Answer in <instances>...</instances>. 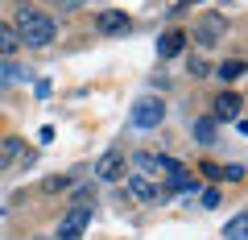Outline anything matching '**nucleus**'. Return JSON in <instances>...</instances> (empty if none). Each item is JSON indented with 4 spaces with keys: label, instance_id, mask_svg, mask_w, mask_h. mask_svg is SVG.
<instances>
[{
    "label": "nucleus",
    "instance_id": "nucleus-10",
    "mask_svg": "<svg viewBox=\"0 0 248 240\" xmlns=\"http://www.w3.org/2000/svg\"><path fill=\"white\" fill-rule=\"evenodd\" d=\"M182 46H186V33L182 29H170V33L157 37V58H174V54H182Z\"/></svg>",
    "mask_w": 248,
    "mask_h": 240
},
{
    "label": "nucleus",
    "instance_id": "nucleus-11",
    "mask_svg": "<svg viewBox=\"0 0 248 240\" xmlns=\"http://www.w3.org/2000/svg\"><path fill=\"white\" fill-rule=\"evenodd\" d=\"M190 133H195L199 145H215V141H219V125H215L211 116H199L195 125H190Z\"/></svg>",
    "mask_w": 248,
    "mask_h": 240
},
{
    "label": "nucleus",
    "instance_id": "nucleus-22",
    "mask_svg": "<svg viewBox=\"0 0 248 240\" xmlns=\"http://www.w3.org/2000/svg\"><path fill=\"white\" fill-rule=\"evenodd\" d=\"M33 240H50V236H33Z\"/></svg>",
    "mask_w": 248,
    "mask_h": 240
},
{
    "label": "nucleus",
    "instance_id": "nucleus-19",
    "mask_svg": "<svg viewBox=\"0 0 248 240\" xmlns=\"http://www.w3.org/2000/svg\"><path fill=\"white\" fill-rule=\"evenodd\" d=\"M190 75H195V79H207V63H203V58H199V54H195V58H190Z\"/></svg>",
    "mask_w": 248,
    "mask_h": 240
},
{
    "label": "nucleus",
    "instance_id": "nucleus-5",
    "mask_svg": "<svg viewBox=\"0 0 248 240\" xmlns=\"http://www.w3.org/2000/svg\"><path fill=\"white\" fill-rule=\"evenodd\" d=\"M128 120H133V128H157L161 120H166V99L141 96V99L133 104V112H128Z\"/></svg>",
    "mask_w": 248,
    "mask_h": 240
},
{
    "label": "nucleus",
    "instance_id": "nucleus-20",
    "mask_svg": "<svg viewBox=\"0 0 248 240\" xmlns=\"http://www.w3.org/2000/svg\"><path fill=\"white\" fill-rule=\"evenodd\" d=\"M203 207H207V211H211V207H219V191H215V187L203 191Z\"/></svg>",
    "mask_w": 248,
    "mask_h": 240
},
{
    "label": "nucleus",
    "instance_id": "nucleus-15",
    "mask_svg": "<svg viewBox=\"0 0 248 240\" xmlns=\"http://www.w3.org/2000/svg\"><path fill=\"white\" fill-rule=\"evenodd\" d=\"M240 75H244V63H240V58H232V63H223L219 71H215V79H219V83H236Z\"/></svg>",
    "mask_w": 248,
    "mask_h": 240
},
{
    "label": "nucleus",
    "instance_id": "nucleus-7",
    "mask_svg": "<svg viewBox=\"0 0 248 240\" xmlns=\"http://www.w3.org/2000/svg\"><path fill=\"white\" fill-rule=\"evenodd\" d=\"M124 174H128V166H124V153L120 149H108L104 158L95 161V178H99V182H120Z\"/></svg>",
    "mask_w": 248,
    "mask_h": 240
},
{
    "label": "nucleus",
    "instance_id": "nucleus-16",
    "mask_svg": "<svg viewBox=\"0 0 248 240\" xmlns=\"http://www.w3.org/2000/svg\"><path fill=\"white\" fill-rule=\"evenodd\" d=\"M0 79H9V83H21V79H29V71H25V66H17V63H9V58H4V63H0Z\"/></svg>",
    "mask_w": 248,
    "mask_h": 240
},
{
    "label": "nucleus",
    "instance_id": "nucleus-18",
    "mask_svg": "<svg viewBox=\"0 0 248 240\" xmlns=\"http://www.w3.org/2000/svg\"><path fill=\"white\" fill-rule=\"evenodd\" d=\"M66 187H71V178H66V174H58V178H46V182H42V191H46V195H54V191H66Z\"/></svg>",
    "mask_w": 248,
    "mask_h": 240
},
{
    "label": "nucleus",
    "instance_id": "nucleus-6",
    "mask_svg": "<svg viewBox=\"0 0 248 240\" xmlns=\"http://www.w3.org/2000/svg\"><path fill=\"white\" fill-rule=\"evenodd\" d=\"M240 108H244V99L236 96V91H219V96L211 99V120L215 125H228V120H240Z\"/></svg>",
    "mask_w": 248,
    "mask_h": 240
},
{
    "label": "nucleus",
    "instance_id": "nucleus-21",
    "mask_svg": "<svg viewBox=\"0 0 248 240\" xmlns=\"http://www.w3.org/2000/svg\"><path fill=\"white\" fill-rule=\"evenodd\" d=\"M87 0H54V9H62V13H75V9H83Z\"/></svg>",
    "mask_w": 248,
    "mask_h": 240
},
{
    "label": "nucleus",
    "instance_id": "nucleus-17",
    "mask_svg": "<svg viewBox=\"0 0 248 240\" xmlns=\"http://www.w3.org/2000/svg\"><path fill=\"white\" fill-rule=\"evenodd\" d=\"M219 182H244V166L232 161V166H219Z\"/></svg>",
    "mask_w": 248,
    "mask_h": 240
},
{
    "label": "nucleus",
    "instance_id": "nucleus-14",
    "mask_svg": "<svg viewBox=\"0 0 248 240\" xmlns=\"http://www.w3.org/2000/svg\"><path fill=\"white\" fill-rule=\"evenodd\" d=\"M248 236V215L240 211V215H232L228 220V228H223V240H244Z\"/></svg>",
    "mask_w": 248,
    "mask_h": 240
},
{
    "label": "nucleus",
    "instance_id": "nucleus-12",
    "mask_svg": "<svg viewBox=\"0 0 248 240\" xmlns=\"http://www.w3.org/2000/svg\"><path fill=\"white\" fill-rule=\"evenodd\" d=\"M21 149H25V141H21V137H0V174H4V170L21 158Z\"/></svg>",
    "mask_w": 248,
    "mask_h": 240
},
{
    "label": "nucleus",
    "instance_id": "nucleus-13",
    "mask_svg": "<svg viewBox=\"0 0 248 240\" xmlns=\"http://www.w3.org/2000/svg\"><path fill=\"white\" fill-rule=\"evenodd\" d=\"M21 50V33L13 25H0V58H13Z\"/></svg>",
    "mask_w": 248,
    "mask_h": 240
},
{
    "label": "nucleus",
    "instance_id": "nucleus-4",
    "mask_svg": "<svg viewBox=\"0 0 248 240\" xmlns=\"http://www.w3.org/2000/svg\"><path fill=\"white\" fill-rule=\"evenodd\" d=\"M133 166H137V174H141V178H149V182L182 174V166H178L174 158H166V153H137V158H133Z\"/></svg>",
    "mask_w": 248,
    "mask_h": 240
},
{
    "label": "nucleus",
    "instance_id": "nucleus-1",
    "mask_svg": "<svg viewBox=\"0 0 248 240\" xmlns=\"http://www.w3.org/2000/svg\"><path fill=\"white\" fill-rule=\"evenodd\" d=\"M13 29L21 33V46H33V50H42V46H50L54 37H58V21L46 17V13H37L33 4H17Z\"/></svg>",
    "mask_w": 248,
    "mask_h": 240
},
{
    "label": "nucleus",
    "instance_id": "nucleus-2",
    "mask_svg": "<svg viewBox=\"0 0 248 240\" xmlns=\"http://www.w3.org/2000/svg\"><path fill=\"white\" fill-rule=\"evenodd\" d=\"M91 211H95V199L66 207V215L58 220V236L54 240H83V232H87V224H91Z\"/></svg>",
    "mask_w": 248,
    "mask_h": 240
},
{
    "label": "nucleus",
    "instance_id": "nucleus-3",
    "mask_svg": "<svg viewBox=\"0 0 248 240\" xmlns=\"http://www.w3.org/2000/svg\"><path fill=\"white\" fill-rule=\"evenodd\" d=\"M228 37V17L223 13H203V17L195 21V42H199V50H215V46Z\"/></svg>",
    "mask_w": 248,
    "mask_h": 240
},
{
    "label": "nucleus",
    "instance_id": "nucleus-8",
    "mask_svg": "<svg viewBox=\"0 0 248 240\" xmlns=\"http://www.w3.org/2000/svg\"><path fill=\"white\" fill-rule=\"evenodd\" d=\"M95 29H99L104 37H124L128 29H133V21L124 17V9H104V13L95 17Z\"/></svg>",
    "mask_w": 248,
    "mask_h": 240
},
{
    "label": "nucleus",
    "instance_id": "nucleus-9",
    "mask_svg": "<svg viewBox=\"0 0 248 240\" xmlns=\"http://www.w3.org/2000/svg\"><path fill=\"white\" fill-rule=\"evenodd\" d=\"M124 187H128V195H133L137 203H153V199L161 195L157 182H149V178H141V174H124Z\"/></svg>",
    "mask_w": 248,
    "mask_h": 240
}]
</instances>
